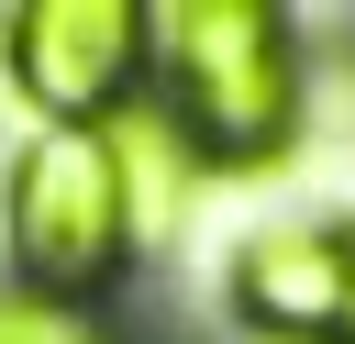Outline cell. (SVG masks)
<instances>
[{"label": "cell", "instance_id": "cell-1", "mask_svg": "<svg viewBox=\"0 0 355 344\" xmlns=\"http://www.w3.org/2000/svg\"><path fill=\"white\" fill-rule=\"evenodd\" d=\"M300 111H311V78H300L288 11H266V0H178V11H155V122L200 166L288 155Z\"/></svg>", "mask_w": 355, "mask_h": 344}, {"label": "cell", "instance_id": "cell-2", "mask_svg": "<svg viewBox=\"0 0 355 344\" xmlns=\"http://www.w3.org/2000/svg\"><path fill=\"white\" fill-rule=\"evenodd\" d=\"M0 233H11V289L55 300V311H89L122 277V255L144 244L133 189H122V144L89 133V122H44L0 178Z\"/></svg>", "mask_w": 355, "mask_h": 344}, {"label": "cell", "instance_id": "cell-3", "mask_svg": "<svg viewBox=\"0 0 355 344\" xmlns=\"http://www.w3.org/2000/svg\"><path fill=\"white\" fill-rule=\"evenodd\" d=\"M0 55H11V89L44 122L111 133L133 111V89L155 78V11H133V0H33L0 33Z\"/></svg>", "mask_w": 355, "mask_h": 344}, {"label": "cell", "instance_id": "cell-4", "mask_svg": "<svg viewBox=\"0 0 355 344\" xmlns=\"http://www.w3.org/2000/svg\"><path fill=\"white\" fill-rule=\"evenodd\" d=\"M344 266H355V233L344 222H277L233 255V300L277 333V344H322L333 333V300H344Z\"/></svg>", "mask_w": 355, "mask_h": 344}, {"label": "cell", "instance_id": "cell-5", "mask_svg": "<svg viewBox=\"0 0 355 344\" xmlns=\"http://www.w3.org/2000/svg\"><path fill=\"white\" fill-rule=\"evenodd\" d=\"M0 344H111L89 311H55V300H33V289H0Z\"/></svg>", "mask_w": 355, "mask_h": 344}, {"label": "cell", "instance_id": "cell-6", "mask_svg": "<svg viewBox=\"0 0 355 344\" xmlns=\"http://www.w3.org/2000/svg\"><path fill=\"white\" fill-rule=\"evenodd\" d=\"M322 344H355V266H344V300H333V333Z\"/></svg>", "mask_w": 355, "mask_h": 344}]
</instances>
